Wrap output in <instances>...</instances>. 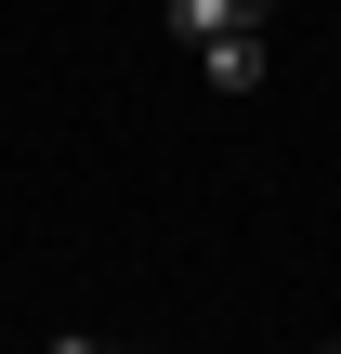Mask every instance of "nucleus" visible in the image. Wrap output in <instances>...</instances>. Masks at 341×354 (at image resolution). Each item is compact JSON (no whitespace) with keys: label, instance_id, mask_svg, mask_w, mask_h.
Instances as JSON below:
<instances>
[{"label":"nucleus","instance_id":"nucleus-1","mask_svg":"<svg viewBox=\"0 0 341 354\" xmlns=\"http://www.w3.org/2000/svg\"><path fill=\"white\" fill-rule=\"evenodd\" d=\"M263 0H171V39H250Z\"/></svg>","mask_w":341,"mask_h":354},{"label":"nucleus","instance_id":"nucleus-2","mask_svg":"<svg viewBox=\"0 0 341 354\" xmlns=\"http://www.w3.org/2000/svg\"><path fill=\"white\" fill-rule=\"evenodd\" d=\"M197 53H210V79H223V92H250V79H263V26H250V39H197Z\"/></svg>","mask_w":341,"mask_h":354},{"label":"nucleus","instance_id":"nucleus-3","mask_svg":"<svg viewBox=\"0 0 341 354\" xmlns=\"http://www.w3.org/2000/svg\"><path fill=\"white\" fill-rule=\"evenodd\" d=\"M39 354H105V342H39Z\"/></svg>","mask_w":341,"mask_h":354}]
</instances>
